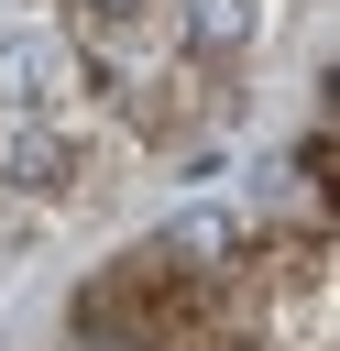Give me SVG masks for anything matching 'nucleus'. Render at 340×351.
I'll return each instance as SVG.
<instances>
[{
    "label": "nucleus",
    "instance_id": "2",
    "mask_svg": "<svg viewBox=\"0 0 340 351\" xmlns=\"http://www.w3.org/2000/svg\"><path fill=\"white\" fill-rule=\"evenodd\" d=\"M66 88H77V44H66L55 22L0 33V121H22V110H66Z\"/></svg>",
    "mask_w": 340,
    "mask_h": 351
},
{
    "label": "nucleus",
    "instance_id": "4",
    "mask_svg": "<svg viewBox=\"0 0 340 351\" xmlns=\"http://www.w3.org/2000/svg\"><path fill=\"white\" fill-rule=\"evenodd\" d=\"M154 0H66V22H143Z\"/></svg>",
    "mask_w": 340,
    "mask_h": 351
},
{
    "label": "nucleus",
    "instance_id": "1",
    "mask_svg": "<svg viewBox=\"0 0 340 351\" xmlns=\"http://www.w3.org/2000/svg\"><path fill=\"white\" fill-rule=\"evenodd\" d=\"M88 186V132L66 121V110H22V121H0V197H22V208H66Z\"/></svg>",
    "mask_w": 340,
    "mask_h": 351
},
{
    "label": "nucleus",
    "instance_id": "3",
    "mask_svg": "<svg viewBox=\"0 0 340 351\" xmlns=\"http://www.w3.org/2000/svg\"><path fill=\"white\" fill-rule=\"evenodd\" d=\"M154 22L186 66H252L263 44V0H154Z\"/></svg>",
    "mask_w": 340,
    "mask_h": 351
}]
</instances>
